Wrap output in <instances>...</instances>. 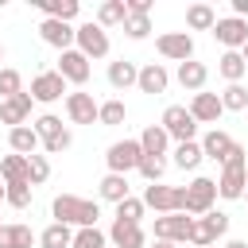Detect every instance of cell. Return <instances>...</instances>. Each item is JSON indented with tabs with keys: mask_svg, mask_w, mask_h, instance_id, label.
I'll use <instances>...</instances> for the list:
<instances>
[{
	"mask_svg": "<svg viewBox=\"0 0 248 248\" xmlns=\"http://www.w3.org/2000/svg\"><path fill=\"white\" fill-rule=\"evenodd\" d=\"M50 217L58 225H70V229H93L101 217V205L89 198H78V194H58L50 202Z\"/></svg>",
	"mask_w": 248,
	"mask_h": 248,
	"instance_id": "6da1fadb",
	"label": "cell"
},
{
	"mask_svg": "<svg viewBox=\"0 0 248 248\" xmlns=\"http://www.w3.org/2000/svg\"><path fill=\"white\" fill-rule=\"evenodd\" d=\"M244 190H248V151L236 143V147H232V155H229V163L221 167V178H217V198L236 202V198H244Z\"/></svg>",
	"mask_w": 248,
	"mask_h": 248,
	"instance_id": "7a4b0ae2",
	"label": "cell"
},
{
	"mask_svg": "<svg viewBox=\"0 0 248 248\" xmlns=\"http://www.w3.org/2000/svg\"><path fill=\"white\" fill-rule=\"evenodd\" d=\"M143 205L155 209L159 217L163 213H186V190L182 186H167V182L143 186Z\"/></svg>",
	"mask_w": 248,
	"mask_h": 248,
	"instance_id": "3957f363",
	"label": "cell"
},
{
	"mask_svg": "<svg viewBox=\"0 0 248 248\" xmlns=\"http://www.w3.org/2000/svg\"><path fill=\"white\" fill-rule=\"evenodd\" d=\"M140 159H143L140 140H116V143H108V151H105L108 174H128V170H140Z\"/></svg>",
	"mask_w": 248,
	"mask_h": 248,
	"instance_id": "277c9868",
	"label": "cell"
},
{
	"mask_svg": "<svg viewBox=\"0 0 248 248\" xmlns=\"http://www.w3.org/2000/svg\"><path fill=\"white\" fill-rule=\"evenodd\" d=\"M159 124L167 128V136H170L174 143H190V140L198 136V120L190 116V108H186V105H167Z\"/></svg>",
	"mask_w": 248,
	"mask_h": 248,
	"instance_id": "5b68a950",
	"label": "cell"
},
{
	"mask_svg": "<svg viewBox=\"0 0 248 248\" xmlns=\"http://www.w3.org/2000/svg\"><path fill=\"white\" fill-rule=\"evenodd\" d=\"M186 190V213L190 217H205L209 209H213V202H217V178H205V174H198L190 186H182Z\"/></svg>",
	"mask_w": 248,
	"mask_h": 248,
	"instance_id": "8992f818",
	"label": "cell"
},
{
	"mask_svg": "<svg viewBox=\"0 0 248 248\" xmlns=\"http://www.w3.org/2000/svg\"><path fill=\"white\" fill-rule=\"evenodd\" d=\"M190 229H194L190 213H163V217H155V240L190 244Z\"/></svg>",
	"mask_w": 248,
	"mask_h": 248,
	"instance_id": "52a82bcc",
	"label": "cell"
},
{
	"mask_svg": "<svg viewBox=\"0 0 248 248\" xmlns=\"http://www.w3.org/2000/svg\"><path fill=\"white\" fill-rule=\"evenodd\" d=\"M213 39L225 46V50H244L248 46V19L240 16H225L213 23Z\"/></svg>",
	"mask_w": 248,
	"mask_h": 248,
	"instance_id": "ba28073f",
	"label": "cell"
},
{
	"mask_svg": "<svg viewBox=\"0 0 248 248\" xmlns=\"http://www.w3.org/2000/svg\"><path fill=\"white\" fill-rule=\"evenodd\" d=\"M74 46H78L89 62H93V58H105V54H108V31H105L97 19H89V23L78 27V43H74Z\"/></svg>",
	"mask_w": 248,
	"mask_h": 248,
	"instance_id": "9c48e42d",
	"label": "cell"
},
{
	"mask_svg": "<svg viewBox=\"0 0 248 248\" xmlns=\"http://www.w3.org/2000/svg\"><path fill=\"white\" fill-rule=\"evenodd\" d=\"M155 50L163 54V58H170V62H190L194 58V39H190V31H163L159 39H155Z\"/></svg>",
	"mask_w": 248,
	"mask_h": 248,
	"instance_id": "30bf717a",
	"label": "cell"
},
{
	"mask_svg": "<svg viewBox=\"0 0 248 248\" xmlns=\"http://www.w3.org/2000/svg\"><path fill=\"white\" fill-rule=\"evenodd\" d=\"M31 101H39V105H54L62 93H66V78L58 74V70H43V74H35L31 78Z\"/></svg>",
	"mask_w": 248,
	"mask_h": 248,
	"instance_id": "8fae6325",
	"label": "cell"
},
{
	"mask_svg": "<svg viewBox=\"0 0 248 248\" xmlns=\"http://www.w3.org/2000/svg\"><path fill=\"white\" fill-rule=\"evenodd\" d=\"M66 116H70V124H97L101 105L93 101V93L78 89V93H66Z\"/></svg>",
	"mask_w": 248,
	"mask_h": 248,
	"instance_id": "7c38bea8",
	"label": "cell"
},
{
	"mask_svg": "<svg viewBox=\"0 0 248 248\" xmlns=\"http://www.w3.org/2000/svg\"><path fill=\"white\" fill-rule=\"evenodd\" d=\"M39 35H43V43L54 46L58 54H62V50H74V43H78V27H70V23H62V19H43V23H39Z\"/></svg>",
	"mask_w": 248,
	"mask_h": 248,
	"instance_id": "4fadbf2b",
	"label": "cell"
},
{
	"mask_svg": "<svg viewBox=\"0 0 248 248\" xmlns=\"http://www.w3.org/2000/svg\"><path fill=\"white\" fill-rule=\"evenodd\" d=\"M54 70L66 78V85H85V81H89V58H85L78 46H74V50H62Z\"/></svg>",
	"mask_w": 248,
	"mask_h": 248,
	"instance_id": "5bb4252c",
	"label": "cell"
},
{
	"mask_svg": "<svg viewBox=\"0 0 248 248\" xmlns=\"http://www.w3.org/2000/svg\"><path fill=\"white\" fill-rule=\"evenodd\" d=\"M31 93L23 89V93H16V97H8V101H0V124H8V132L12 128H19V124H27L31 120Z\"/></svg>",
	"mask_w": 248,
	"mask_h": 248,
	"instance_id": "9a60e30c",
	"label": "cell"
},
{
	"mask_svg": "<svg viewBox=\"0 0 248 248\" xmlns=\"http://www.w3.org/2000/svg\"><path fill=\"white\" fill-rule=\"evenodd\" d=\"M198 143H202V155L213 159V163H221V167L229 163V155H232V147H236V140H232L229 132H221V128H209Z\"/></svg>",
	"mask_w": 248,
	"mask_h": 248,
	"instance_id": "2e32d148",
	"label": "cell"
},
{
	"mask_svg": "<svg viewBox=\"0 0 248 248\" xmlns=\"http://www.w3.org/2000/svg\"><path fill=\"white\" fill-rule=\"evenodd\" d=\"M190 108V116L198 120V124H217L221 120V112H225V105H221V93H194V101L186 105Z\"/></svg>",
	"mask_w": 248,
	"mask_h": 248,
	"instance_id": "e0dca14e",
	"label": "cell"
},
{
	"mask_svg": "<svg viewBox=\"0 0 248 248\" xmlns=\"http://www.w3.org/2000/svg\"><path fill=\"white\" fill-rule=\"evenodd\" d=\"M167 85H170V74H167L163 62H147V66H140V81H136L140 93L159 97V93H167Z\"/></svg>",
	"mask_w": 248,
	"mask_h": 248,
	"instance_id": "ac0fdd59",
	"label": "cell"
},
{
	"mask_svg": "<svg viewBox=\"0 0 248 248\" xmlns=\"http://www.w3.org/2000/svg\"><path fill=\"white\" fill-rule=\"evenodd\" d=\"M174 78H178V85H182V89L202 93V89H205V81H209V66H205V62H198V58H190V62H182V66H178V74H174Z\"/></svg>",
	"mask_w": 248,
	"mask_h": 248,
	"instance_id": "d6986e66",
	"label": "cell"
},
{
	"mask_svg": "<svg viewBox=\"0 0 248 248\" xmlns=\"http://www.w3.org/2000/svg\"><path fill=\"white\" fill-rule=\"evenodd\" d=\"M108 244H112V248H143V244H147V236H143V229H140V225L112 221V229H108Z\"/></svg>",
	"mask_w": 248,
	"mask_h": 248,
	"instance_id": "ffe728a7",
	"label": "cell"
},
{
	"mask_svg": "<svg viewBox=\"0 0 248 248\" xmlns=\"http://www.w3.org/2000/svg\"><path fill=\"white\" fill-rule=\"evenodd\" d=\"M8 147H12L16 155H39L43 140H39V132H35L31 124H19V128L8 132Z\"/></svg>",
	"mask_w": 248,
	"mask_h": 248,
	"instance_id": "44dd1931",
	"label": "cell"
},
{
	"mask_svg": "<svg viewBox=\"0 0 248 248\" xmlns=\"http://www.w3.org/2000/svg\"><path fill=\"white\" fill-rule=\"evenodd\" d=\"M136 81H140V66H136L132 58L108 62V85H112V89H132Z\"/></svg>",
	"mask_w": 248,
	"mask_h": 248,
	"instance_id": "7402d4cb",
	"label": "cell"
},
{
	"mask_svg": "<svg viewBox=\"0 0 248 248\" xmlns=\"http://www.w3.org/2000/svg\"><path fill=\"white\" fill-rule=\"evenodd\" d=\"M35 8L43 12V19H62V23L78 19V12H81L78 0H35Z\"/></svg>",
	"mask_w": 248,
	"mask_h": 248,
	"instance_id": "603a6c76",
	"label": "cell"
},
{
	"mask_svg": "<svg viewBox=\"0 0 248 248\" xmlns=\"http://www.w3.org/2000/svg\"><path fill=\"white\" fill-rule=\"evenodd\" d=\"M217 74H221L229 85H240V78L248 74V62H244V54H240V50H225V54L217 58Z\"/></svg>",
	"mask_w": 248,
	"mask_h": 248,
	"instance_id": "cb8c5ba5",
	"label": "cell"
},
{
	"mask_svg": "<svg viewBox=\"0 0 248 248\" xmlns=\"http://www.w3.org/2000/svg\"><path fill=\"white\" fill-rule=\"evenodd\" d=\"M97 194H101V202H112V205H120L124 198H132L128 174H105V178H101V186H97Z\"/></svg>",
	"mask_w": 248,
	"mask_h": 248,
	"instance_id": "d4e9b609",
	"label": "cell"
},
{
	"mask_svg": "<svg viewBox=\"0 0 248 248\" xmlns=\"http://www.w3.org/2000/svg\"><path fill=\"white\" fill-rule=\"evenodd\" d=\"M140 147H143V155H167V147H170L167 128H163V124H147V128L140 132Z\"/></svg>",
	"mask_w": 248,
	"mask_h": 248,
	"instance_id": "484cf974",
	"label": "cell"
},
{
	"mask_svg": "<svg viewBox=\"0 0 248 248\" xmlns=\"http://www.w3.org/2000/svg\"><path fill=\"white\" fill-rule=\"evenodd\" d=\"M31 244H35L31 225H19V221L0 225V248H31Z\"/></svg>",
	"mask_w": 248,
	"mask_h": 248,
	"instance_id": "4316f807",
	"label": "cell"
},
{
	"mask_svg": "<svg viewBox=\"0 0 248 248\" xmlns=\"http://www.w3.org/2000/svg\"><path fill=\"white\" fill-rule=\"evenodd\" d=\"M0 178H4V186H16V182H31L27 178V155H4L0 159Z\"/></svg>",
	"mask_w": 248,
	"mask_h": 248,
	"instance_id": "83f0119b",
	"label": "cell"
},
{
	"mask_svg": "<svg viewBox=\"0 0 248 248\" xmlns=\"http://www.w3.org/2000/svg\"><path fill=\"white\" fill-rule=\"evenodd\" d=\"M124 19H128V4L124 0H101V8H97V23L108 31V27H124Z\"/></svg>",
	"mask_w": 248,
	"mask_h": 248,
	"instance_id": "f1b7e54d",
	"label": "cell"
},
{
	"mask_svg": "<svg viewBox=\"0 0 248 248\" xmlns=\"http://www.w3.org/2000/svg\"><path fill=\"white\" fill-rule=\"evenodd\" d=\"M39 244H43V248H74V229L50 221V225L39 232Z\"/></svg>",
	"mask_w": 248,
	"mask_h": 248,
	"instance_id": "f546056e",
	"label": "cell"
},
{
	"mask_svg": "<svg viewBox=\"0 0 248 248\" xmlns=\"http://www.w3.org/2000/svg\"><path fill=\"white\" fill-rule=\"evenodd\" d=\"M170 155H174L170 163H174L178 170H194V167H198V163L205 159V155H202V143H198V140H190V143H174V151H170Z\"/></svg>",
	"mask_w": 248,
	"mask_h": 248,
	"instance_id": "4dcf8cb0",
	"label": "cell"
},
{
	"mask_svg": "<svg viewBox=\"0 0 248 248\" xmlns=\"http://www.w3.org/2000/svg\"><path fill=\"white\" fill-rule=\"evenodd\" d=\"M213 23H217V12L209 4H190L186 8V27L190 31H213Z\"/></svg>",
	"mask_w": 248,
	"mask_h": 248,
	"instance_id": "1f68e13d",
	"label": "cell"
},
{
	"mask_svg": "<svg viewBox=\"0 0 248 248\" xmlns=\"http://www.w3.org/2000/svg\"><path fill=\"white\" fill-rule=\"evenodd\" d=\"M128 120V108H124V101H101V116H97V124H105V128H120Z\"/></svg>",
	"mask_w": 248,
	"mask_h": 248,
	"instance_id": "d6a6232c",
	"label": "cell"
},
{
	"mask_svg": "<svg viewBox=\"0 0 248 248\" xmlns=\"http://www.w3.org/2000/svg\"><path fill=\"white\" fill-rule=\"evenodd\" d=\"M31 128L39 132V140H43V143H46V140H58V136L66 132V124H62L54 112H43V116H35V120H31Z\"/></svg>",
	"mask_w": 248,
	"mask_h": 248,
	"instance_id": "836d02e7",
	"label": "cell"
},
{
	"mask_svg": "<svg viewBox=\"0 0 248 248\" xmlns=\"http://www.w3.org/2000/svg\"><path fill=\"white\" fill-rule=\"evenodd\" d=\"M140 174L147 178V186L163 182V174H167V159H163V155H143V159H140Z\"/></svg>",
	"mask_w": 248,
	"mask_h": 248,
	"instance_id": "e575fe53",
	"label": "cell"
},
{
	"mask_svg": "<svg viewBox=\"0 0 248 248\" xmlns=\"http://www.w3.org/2000/svg\"><path fill=\"white\" fill-rule=\"evenodd\" d=\"M221 105H225V112H244L248 108V89L244 85H225L221 89Z\"/></svg>",
	"mask_w": 248,
	"mask_h": 248,
	"instance_id": "d590c367",
	"label": "cell"
},
{
	"mask_svg": "<svg viewBox=\"0 0 248 248\" xmlns=\"http://www.w3.org/2000/svg\"><path fill=\"white\" fill-rule=\"evenodd\" d=\"M74 248H108V232L93 229H74Z\"/></svg>",
	"mask_w": 248,
	"mask_h": 248,
	"instance_id": "8d00e7d4",
	"label": "cell"
},
{
	"mask_svg": "<svg viewBox=\"0 0 248 248\" xmlns=\"http://www.w3.org/2000/svg\"><path fill=\"white\" fill-rule=\"evenodd\" d=\"M143 198H124L120 205H116V221H128V225H140V217H143Z\"/></svg>",
	"mask_w": 248,
	"mask_h": 248,
	"instance_id": "74e56055",
	"label": "cell"
},
{
	"mask_svg": "<svg viewBox=\"0 0 248 248\" xmlns=\"http://www.w3.org/2000/svg\"><path fill=\"white\" fill-rule=\"evenodd\" d=\"M213 240H217V232L209 229V221H205V217H194V229H190V244H194V248H213Z\"/></svg>",
	"mask_w": 248,
	"mask_h": 248,
	"instance_id": "f35d334b",
	"label": "cell"
},
{
	"mask_svg": "<svg viewBox=\"0 0 248 248\" xmlns=\"http://www.w3.org/2000/svg\"><path fill=\"white\" fill-rule=\"evenodd\" d=\"M16 93H23V78H19V70L4 66V70H0V101H8V97H16Z\"/></svg>",
	"mask_w": 248,
	"mask_h": 248,
	"instance_id": "ab89813d",
	"label": "cell"
},
{
	"mask_svg": "<svg viewBox=\"0 0 248 248\" xmlns=\"http://www.w3.org/2000/svg\"><path fill=\"white\" fill-rule=\"evenodd\" d=\"M27 178H31V186H43V182L50 178V163H46V155H27Z\"/></svg>",
	"mask_w": 248,
	"mask_h": 248,
	"instance_id": "60d3db41",
	"label": "cell"
},
{
	"mask_svg": "<svg viewBox=\"0 0 248 248\" xmlns=\"http://www.w3.org/2000/svg\"><path fill=\"white\" fill-rule=\"evenodd\" d=\"M124 35L136 39V43L147 39V35H151V16H128V19H124Z\"/></svg>",
	"mask_w": 248,
	"mask_h": 248,
	"instance_id": "b9f144b4",
	"label": "cell"
},
{
	"mask_svg": "<svg viewBox=\"0 0 248 248\" xmlns=\"http://www.w3.org/2000/svg\"><path fill=\"white\" fill-rule=\"evenodd\" d=\"M4 202H8L12 209H27V205H31V182H16V186H8Z\"/></svg>",
	"mask_w": 248,
	"mask_h": 248,
	"instance_id": "7bdbcfd3",
	"label": "cell"
},
{
	"mask_svg": "<svg viewBox=\"0 0 248 248\" xmlns=\"http://www.w3.org/2000/svg\"><path fill=\"white\" fill-rule=\"evenodd\" d=\"M205 221H209V229L217 232V240L229 232V213H221V209H209V213H205Z\"/></svg>",
	"mask_w": 248,
	"mask_h": 248,
	"instance_id": "ee69618b",
	"label": "cell"
},
{
	"mask_svg": "<svg viewBox=\"0 0 248 248\" xmlns=\"http://www.w3.org/2000/svg\"><path fill=\"white\" fill-rule=\"evenodd\" d=\"M70 143H74V136H70V128H66L58 140H46V143H43V151H46V155H58V151H66Z\"/></svg>",
	"mask_w": 248,
	"mask_h": 248,
	"instance_id": "f6af8a7d",
	"label": "cell"
},
{
	"mask_svg": "<svg viewBox=\"0 0 248 248\" xmlns=\"http://www.w3.org/2000/svg\"><path fill=\"white\" fill-rule=\"evenodd\" d=\"M128 16H151V0H124Z\"/></svg>",
	"mask_w": 248,
	"mask_h": 248,
	"instance_id": "bcb514c9",
	"label": "cell"
},
{
	"mask_svg": "<svg viewBox=\"0 0 248 248\" xmlns=\"http://www.w3.org/2000/svg\"><path fill=\"white\" fill-rule=\"evenodd\" d=\"M229 4H232V16H240V19L248 16V0H229Z\"/></svg>",
	"mask_w": 248,
	"mask_h": 248,
	"instance_id": "7dc6e473",
	"label": "cell"
},
{
	"mask_svg": "<svg viewBox=\"0 0 248 248\" xmlns=\"http://www.w3.org/2000/svg\"><path fill=\"white\" fill-rule=\"evenodd\" d=\"M225 248H248V240H225Z\"/></svg>",
	"mask_w": 248,
	"mask_h": 248,
	"instance_id": "c3c4849f",
	"label": "cell"
},
{
	"mask_svg": "<svg viewBox=\"0 0 248 248\" xmlns=\"http://www.w3.org/2000/svg\"><path fill=\"white\" fill-rule=\"evenodd\" d=\"M155 248H178V244H170V240H155Z\"/></svg>",
	"mask_w": 248,
	"mask_h": 248,
	"instance_id": "681fc988",
	"label": "cell"
},
{
	"mask_svg": "<svg viewBox=\"0 0 248 248\" xmlns=\"http://www.w3.org/2000/svg\"><path fill=\"white\" fill-rule=\"evenodd\" d=\"M4 194H8V186H4V178H0V202H4Z\"/></svg>",
	"mask_w": 248,
	"mask_h": 248,
	"instance_id": "f907efd6",
	"label": "cell"
},
{
	"mask_svg": "<svg viewBox=\"0 0 248 248\" xmlns=\"http://www.w3.org/2000/svg\"><path fill=\"white\" fill-rule=\"evenodd\" d=\"M0 62H4V43H0ZM0 70H4V66H0Z\"/></svg>",
	"mask_w": 248,
	"mask_h": 248,
	"instance_id": "816d5d0a",
	"label": "cell"
},
{
	"mask_svg": "<svg viewBox=\"0 0 248 248\" xmlns=\"http://www.w3.org/2000/svg\"><path fill=\"white\" fill-rule=\"evenodd\" d=\"M240 54H244V62H248V46H244V50H240Z\"/></svg>",
	"mask_w": 248,
	"mask_h": 248,
	"instance_id": "f5cc1de1",
	"label": "cell"
},
{
	"mask_svg": "<svg viewBox=\"0 0 248 248\" xmlns=\"http://www.w3.org/2000/svg\"><path fill=\"white\" fill-rule=\"evenodd\" d=\"M244 202H248V190H244Z\"/></svg>",
	"mask_w": 248,
	"mask_h": 248,
	"instance_id": "db71d44e",
	"label": "cell"
},
{
	"mask_svg": "<svg viewBox=\"0 0 248 248\" xmlns=\"http://www.w3.org/2000/svg\"><path fill=\"white\" fill-rule=\"evenodd\" d=\"M108 248H112V244H108Z\"/></svg>",
	"mask_w": 248,
	"mask_h": 248,
	"instance_id": "11a10c76",
	"label": "cell"
},
{
	"mask_svg": "<svg viewBox=\"0 0 248 248\" xmlns=\"http://www.w3.org/2000/svg\"><path fill=\"white\" fill-rule=\"evenodd\" d=\"M0 225H4V221H0Z\"/></svg>",
	"mask_w": 248,
	"mask_h": 248,
	"instance_id": "9f6ffc18",
	"label": "cell"
}]
</instances>
